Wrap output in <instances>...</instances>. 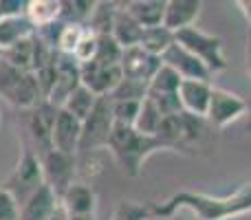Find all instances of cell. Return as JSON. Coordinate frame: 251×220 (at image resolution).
Segmentation results:
<instances>
[{
  "label": "cell",
  "mask_w": 251,
  "mask_h": 220,
  "mask_svg": "<svg viewBox=\"0 0 251 220\" xmlns=\"http://www.w3.org/2000/svg\"><path fill=\"white\" fill-rule=\"evenodd\" d=\"M42 185H44V174H42L40 154L33 150V147L25 146L22 147V154L18 156L16 165H13V170L9 172V176L4 178V183L0 187L7 190L9 194L18 200V205H22Z\"/></svg>",
  "instance_id": "obj_3"
},
{
  "label": "cell",
  "mask_w": 251,
  "mask_h": 220,
  "mask_svg": "<svg viewBox=\"0 0 251 220\" xmlns=\"http://www.w3.org/2000/svg\"><path fill=\"white\" fill-rule=\"evenodd\" d=\"M2 18H4V16H2V11H0V20H2Z\"/></svg>",
  "instance_id": "obj_40"
},
{
  "label": "cell",
  "mask_w": 251,
  "mask_h": 220,
  "mask_svg": "<svg viewBox=\"0 0 251 220\" xmlns=\"http://www.w3.org/2000/svg\"><path fill=\"white\" fill-rule=\"evenodd\" d=\"M249 110V101L243 99L240 95L231 91H225V88H216L212 91V99H209V108H207V123L212 128H227L229 123L243 119Z\"/></svg>",
  "instance_id": "obj_7"
},
{
  "label": "cell",
  "mask_w": 251,
  "mask_h": 220,
  "mask_svg": "<svg viewBox=\"0 0 251 220\" xmlns=\"http://www.w3.org/2000/svg\"><path fill=\"white\" fill-rule=\"evenodd\" d=\"M0 220H20V205L2 187H0Z\"/></svg>",
  "instance_id": "obj_34"
},
{
  "label": "cell",
  "mask_w": 251,
  "mask_h": 220,
  "mask_svg": "<svg viewBox=\"0 0 251 220\" xmlns=\"http://www.w3.org/2000/svg\"><path fill=\"white\" fill-rule=\"evenodd\" d=\"M172 44H174V33L165 29L163 24L152 26V29H143L141 40H139V47L156 57H163L165 51H168Z\"/></svg>",
  "instance_id": "obj_22"
},
{
  "label": "cell",
  "mask_w": 251,
  "mask_h": 220,
  "mask_svg": "<svg viewBox=\"0 0 251 220\" xmlns=\"http://www.w3.org/2000/svg\"><path fill=\"white\" fill-rule=\"evenodd\" d=\"M40 161H42L44 185H49L55 192L57 198H62V194L75 183V174H77L75 156L57 150H49L44 154H40Z\"/></svg>",
  "instance_id": "obj_6"
},
{
  "label": "cell",
  "mask_w": 251,
  "mask_h": 220,
  "mask_svg": "<svg viewBox=\"0 0 251 220\" xmlns=\"http://www.w3.org/2000/svg\"><path fill=\"white\" fill-rule=\"evenodd\" d=\"M113 117L115 123L119 125H130L134 128V121L139 117V110H141V101H132V99H122V101H113Z\"/></svg>",
  "instance_id": "obj_32"
},
{
  "label": "cell",
  "mask_w": 251,
  "mask_h": 220,
  "mask_svg": "<svg viewBox=\"0 0 251 220\" xmlns=\"http://www.w3.org/2000/svg\"><path fill=\"white\" fill-rule=\"evenodd\" d=\"M161 57L150 55L148 51H143L141 47H130L124 49L122 55V73L126 79H132V82H141V84H150V79L154 77V73L161 69Z\"/></svg>",
  "instance_id": "obj_11"
},
{
  "label": "cell",
  "mask_w": 251,
  "mask_h": 220,
  "mask_svg": "<svg viewBox=\"0 0 251 220\" xmlns=\"http://www.w3.org/2000/svg\"><path fill=\"white\" fill-rule=\"evenodd\" d=\"M84 33H86V26L66 24V22H64V26H62V31H60V38H57L55 51L62 53V55H71V57H73L75 49H77L79 40L84 38Z\"/></svg>",
  "instance_id": "obj_29"
},
{
  "label": "cell",
  "mask_w": 251,
  "mask_h": 220,
  "mask_svg": "<svg viewBox=\"0 0 251 220\" xmlns=\"http://www.w3.org/2000/svg\"><path fill=\"white\" fill-rule=\"evenodd\" d=\"M124 49L113 40V35H97V55L95 62L100 64H119Z\"/></svg>",
  "instance_id": "obj_30"
},
{
  "label": "cell",
  "mask_w": 251,
  "mask_h": 220,
  "mask_svg": "<svg viewBox=\"0 0 251 220\" xmlns=\"http://www.w3.org/2000/svg\"><path fill=\"white\" fill-rule=\"evenodd\" d=\"M35 35V29L26 16H11V18H2L0 20V51H7L13 44L22 42V40Z\"/></svg>",
  "instance_id": "obj_20"
},
{
  "label": "cell",
  "mask_w": 251,
  "mask_h": 220,
  "mask_svg": "<svg viewBox=\"0 0 251 220\" xmlns=\"http://www.w3.org/2000/svg\"><path fill=\"white\" fill-rule=\"evenodd\" d=\"M163 64H168L170 69H174L181 79H199V82H212L214 75L207 71V66L199 60L196 55H192L190 51L181 47V44L174 42L172 47L165 51V55L161 57Z\"/></svg>",
  "instance_id": "obj_12"
},
{
  "label": "cell",
  "mask_w": 251,
  "mask_h": 220,
  "mask_svg": "<svg viewBox=\"0 0 251 220\" xmlns=\"http://www.w3.org/2000/svg\"><path fill=\"white\" fill-rule=\"evenodd\" d=\"M161 121H163V115H161L159 108L154 106V101L146 97V99L141 101V110H139L137 121H134V130L146 134V137H156Z\"/></svg>",
  "instance_id": "obj_26"
},
{
  "label": "cell",
  "mask_w": 251,
  "mask_h": 220,
  "mask_svg": "<svg viewBox=\"0 0 251 220\" xmlns=\"http://www.w3.org/2000/svg\"><path fill=\"white\" fill-rule=\"evenodd\" d=\"M115 128L113 104L110 97H100L93 112L82 121V139L79 152H95L100 147H108V139Z\"/></svg>",
  "instance_id": "obj_5"
},
{
  "label": "cell",
  "mask_w": 251,
  "mask_h": 220,
  "mask_svg": "<svg viewBox=\"0 0 251 220\" xmlns=\"http://www.w3.org/2000/svg\"><path fill=\"white\" fill-rule=\"evenodd\" d=\"M110 99L113 101H122V99H132V101H143L148 97V84L141 82H132V79H122L119 86L110 93Z\"/></svg>",
  "instance_id": "obj_31"
},
{
  "label": "cell",
  "mask_w": 251,
  "mask_h": 220,
  "mask_svg": "<svg viewBox=\"0 0 251 220\" xmlns=\"http://www.w3.org/2000/svg\"><path fill=\"white\" fill-rule=\"evenodd\" d=\"M97 55V35L93 33V31L86 29V33H84V38L79 40L77 49H75L73 57L77 64H88V62H93Z\"/></svg>",
  "instance_id": "obj_33"
},
{
  "label": "cell",
  "mask_w": 251,
  "mask_h": 220,
  "mask_svg": "<svg viewBox=\"0 0 251 220\" xmlns=\"http://www.w3.org/2000/svg\"><path fill=\"white\" fill-rule=\"evenodd\" d=\"M106 150L117 161L119 170L130 178H137L143 172V165L154 152H174L159 137H146L130 125L115 123Z\"/></svg>",
  "instance_id": "obj_2"
},
{
  "label": "cell",
  "mask_w": 251,
  "mask_h": 220,
  "mask_svg": "<svg viewBox=\"0 0 251 220\" xmlns=\"http://www.w3.org/2000/svg\"><path fill=\"white\" fill-rule=\"evenodd\" d=\"M181 209H190L196 220H234L251 214V183H243L236 192L212 196L205 192L181 190L170 198L152 205V218H174Z\"/></svg>",
  "instance_id": "obj_1"
},
{
  "label": "cell",
  "mask_w": 251,
  "mask_h": 220,
  "mask_svg": "<svg viewBox=\"0 0 251 220\" xmlns=\"http://www.w3.org/2000/svg\"><path fill=\"white\" fill-rule=\"evenodd\" d=\"M79 139H82V121L60 108L51 134V150L75 156L79 152Z\"/></svg>",
  "instance_id": "obj_13"
},
{
  "label": "cell",
  "mask_w": 251,
  "mask_h": 220,
  "mask_svg": "<svg viewBox=\"0 0 251 220\" xmlns=\"http://www.w3.org/2000/svg\"><path fill=\"white\" fill-rule=\"evenodd\" d=\"M174 42L181 44L185 51H190L192 55L199 57L212 75L229 69L221 35L207 33V31L199 29V26H190V29H183L178 33H174Z\"/></svg>",
  "instance_id": "obj_4"
},
{
  "label": "cell",
  "mask_w": 251,
  "mask_h": 220,
  "mask_svg": "<svg viewBox=\"0 0 251 220\" xmlns=\"http://www.w3.org/2000/svg\"><path fill=\"white\" fill-rule=\"evenodd\" d=\"M60 209V198L49 185H42L31 198L20 205V220H51Z\"/></svg>",
  "instance_id": "obj_17"
},
{
  "label": "cell",
  "mask_w": 251,
  "mask_h": 220,
  "mask_svg": "<svg viewBox=\"0 0 251 220\" xmlns=\"http://www.w3.org/2000/svg\"><path fill=\"white\" fill-rule=\"evenodd\" d=\"M60 207L66 212V216H91V214H95V207H97L95 190L91 185H86V183L75 181L62 194Z\"/></svg>",
  "instance_id": "obj_16"
},
{
  "label": "cell",
  "mask_w": 251,
  "mask_h": 220,
  "mask_svg": "<svg viewBox=\"0 0 251 220\" xmlns=\"http://www.w3.org/2000/svg\"><path fill=\"white\" fill-rule=\"evenodd\" d=\"M245 69L251 79V29L247 31V42H245Z\"/></svg>",
  "instance_id": "obj_35"
},
{
  "label": "cell",
  "mask_w": 251,
  "mask_h": 220,
  "mask_svg": "<svg viewBox=\"0 0 251 220\" xmlns=\"http://www.w3.org/2000/svg\"><path fill=\"white\" fill-rule=\"evenodd\" d=\"M203 2L201 0H168L165 2L163 26L172 33H178L183 29L196 26V20L201 16Z\"/></svg>",
  "instance_id": "obj_15"
},
{
  "label": "cell",
  "mask_w": 251,
  "mask_h": 220,
  "mask_svg": "<svg viewBox=\"0 0 251 220\" xmlns=\"http://www.w3.org/2000/svg\"><path fill=\"white\" fill-rule=\"evenodd\" d=\"M165 2L168 0H128L124 2V7L143 29H152L163 24Z\"/></svg>",
  "instance_id": "obj_19"
},
{
  "label": "cell",
  "mask_w": 251,
  "mask_h": 220,
  "mask_svg": "<svg viewBox=\"0 0 251 220\" xmlns=\"http://www.w3.org/2000/svg\"><path fill=\"white\" fill-rule=\"evenodd\" d=\"M0 60H2V51H0Z\"/></svg>",
  "instance_id": "obj_41"
},
{
  "label": "cell",
  "mask_w": 251,
  "mask_h": 220,
  "mask_svg": "<svg viewBox=\"0 0 251 220\" xmlns=\"http://www.w3.org/2000/svg\"><path fill=\"white\" fill-rule=\"evenodd\" d=\"M247 117H249V121H247V132L251 134V101H249V110H247Z\"/></svg>",
  "instance_id": "obj_39"
},
{
  "label": "cell",
  "mask_w": 251,
  "mask_h": 220,
  "mask_svg": "<svg viewBox=\"0 0 251 220\" xmlns=\"http://www.w3.org/2000/svg\"><path fill=\"white\" fill-rule=\"evenodd\" d=\"M95 0H62V16L60 20L66 24L86 26L91 22V16L95 11Z\"/></svg>",
  "instance_id": "obj_25"
},
{
  "label": "cell",
  "mask_w": 251,
  "mask_h": 220,
  "mask_svg": "<svg viewBox=\"0 0 251 220\" xmlns=\"http://www.w3.org/2000/svg\"><path fill=\"white\" fill-rule=\"evenodd\" d=\"M115 11H117V2H97V7H95V11H93L91 22L86 24V29L93 31L95 35H110Z\"/></svg>",
  "instance_id": "obj_27"
},
{
  "label": "cell",
  "mask_w": 251,
  "mask_h": 220,
  "mask_svg": "<svg viewBox=\"0 0 251 220\" xmlns=\"http://www.w3.org/2000/svg\"><path fill=\"white\" fill-rule=\"evenodd\" d=\"M236 7L240 9V13H243L245 20H247V26L251 29V0H238V2H236Z\"/></svg>",
  "instance_id": "obj_36"
},
{
  "label": "cell",
  "mask_w": 251,
  "mask_h": 220,
  "mask_svg": "<svg viewBox=\"0 0 251 220\" xmlns=\"http://www.w3.org/2000/svg\"><path fill=\"white\" fill-rule=\"evenodd\" d=\"M26 20L33 24V29H42L60 20L62 16V0H26Z\"/></svg>",
  "instance_id": "obj_21"
},
{
  "label": "cell",
  "mask_w": 251,
  "mask_h": 220,
  "mask_svg": "<svg viewBox=\"0 0 251 220\" xmlns=\"http://www.w3.org/2000/svg\"><path fill=\"white\" fill-rule=\"evenodd\" d=\"M214 84L212 82H199V79H183L178 88V99H181L183 112L194 117H205L212 99Z\"/></svg>",
  "instance_id": "obj_14"
},
{
  "label": "cell",
  "mask_w": 251,
  "mask_h": 220,
  "mask_svg": "<svg viewBox=\"0 0 251 220\" xmlns=\"http://www.w3.org/2000/svg\"><path fill=\"white\" fill-rule=\"evenodd\" d=\"M97 99H100V97H97L93 91H88V88L82 84V86H77L73 93H71V97L64 101L62 110H66L69 115H73L75 119L84 121L93 112V108H95Z\"/></svg>",
  "instance_id": "obj_24"
},
{
  "label": "cell",
  "mask_w": 251,
  "mask_h": 220,
  "mask_svg": "<svg viewBox=\"0 0 251 220\" xmlns=\"http://www.w3.org/2000/svg\"><path fill=\"white\" fill-rule=\"evenodd\" d=\"M69 220H95V214H91V216H69Z\"/></svg>",
  "instance_id": "obj_38"
},
{
  "label": "cell",
  "mask_w": 251,
  "mask_h": 220,
  "mask_svg": "<svg viewBox=\"0 0 251 220\" xmlns=\"http://www.w3.org/2000/svg\"><path fill=\"white\" fill-rule=\"evenodd\" d=\"M77 86H82V77H79V64L75 57L71 55H55V84H53L51 93H49L47 101L55 108H62L64 101L71 97V93Z\"/></svg>",
  "instance_id": "obj_8"
},
{
  "label": "cell",
  "mask_w": 251,
  "mask_h": 220,
  "mask_svg": "<svg viewBox=\"0 0 251 220\" xmlns=\"http://www.w3.org/2000/svg\"><path fill=\"white\" fill-rule=\"evenodd\" d=\"M79 77L84 86L97 97H108L124 79V73L119 64H100L93 60L88 64H79Z\"/></svg>",
  "instance_id": "obj_9"
},
{
  "label": "cell",
  "mask_w": 251,
  "mask_h": 220,
  "mask_svg": "<svg viewBox=\"0 0 251 220\" xmlns=\"http://www.w3.org/2000/svg\"><path fill=\"white\" fill-rule=\"evenodd\" d=\"M51 220H69V216H66V212L60 207L55 214H53V218H51Z\"/></svg>",
  "instance_id": "obj_37"
},
{
  "label": "cell",
  "mask_w": 251,
  "mask_h": 220,
  "mask_svg": "<svg viewBox=\"0 0 251 220\" xmlns=\"http://www.w3.org/2000/svg\"><path fill=\"white\" fill-rule=\"evenodd\" d=\"M141 33H143V26L139 24L128 11H126L124 2H117V11H115V18H113V29H110L113 40L122 49L139 47Z\"/></svg>",
  "instance_id": "obj_18"
},
{
  "label": "cell",
  "mask_w": 251,
  "mask_h": 220,
  "mask_svg": "<svg viewBox=\"0 0 251 220\" xmlns=\"http://www.w3.org/2000/svg\"><path fill=\"white\" fill-rule=\"evenodd\" d=\"M181 75L168 64H161V69L154 73V77L148 84V97H161V95H176L181 88Z\"/></svg>",
  "instance_id": "obj_23"
},
{
  "label": "cell",
  "mask_w": 251,
  "mask_h": 220,
  "mask_svg": "<svg viewBox=\"0 0 251 220\" xmlns=\"http://www.w3.org/2000/svg\"><path fill=\"white\" fill-rule=\"evenodd\" d=\"M55 106H51L47 99L40 101L38 106L29 110L26 117V132H29L33 146L38 147V154L51 150V134H53V125H55V117H57Z\"/></svg>",
  "instance_id": "obj_10"
},
{
  "label": "cell",
  "mask_w": 251,
  "mask_h": 220,
  "mask_svg": "<svg viewBox=\"0 0 251 220\" xmlns=\"http://www.w3.org/2000/svg\"><path fill=\"white\" fill-rule=\"evenodd\" d=\"M110 220H152L150 205L137 203V200H119Z\"/></svg>",
  "instance_id": "obj_28"
}]
</instances>
